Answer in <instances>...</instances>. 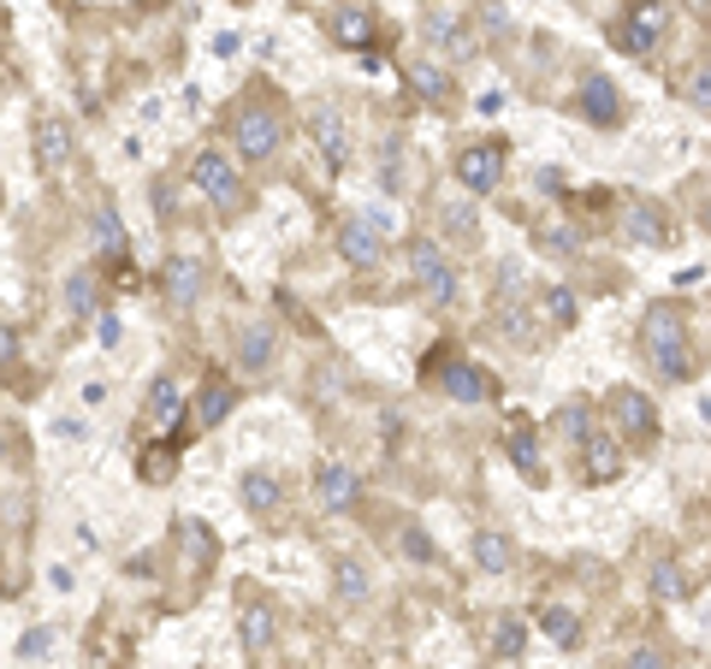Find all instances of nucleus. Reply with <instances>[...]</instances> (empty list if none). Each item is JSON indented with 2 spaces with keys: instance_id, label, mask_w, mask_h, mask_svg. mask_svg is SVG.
I'll return each instance as SVG.
<instances>
[{
  "instance_id": "obj_1",
  "label": "nucleus",
  "mask_w": 711,
  "mask_h": 669,
  "mask_svg": "<svg viewBox=\"0 0 711 669\" xmlns=\"http://www.w3.org/2000/svg\"><path fill=\"white\" fill-rule=\"evenodd\" d=\"M646 350L670 380H688V332H681V314L670 302H658V309L646 314Z\"/></svg>"
},
{
  "instance_id": "obj_2",
  "label": "nucleus",
  "mask_w": 711,
  "mask_h": 669,
  "mask_svg": "<svg viewBox=\"0 0 711 669\" xmlns=\"http://www.w3.org/2000/svg\"><path fill=\"white\" fill-rule=\"evenodd\" d=\"M231 130H238V149L250 154V160H267L273 149H279V137H285V119H279V107H261V101H250Z\"/></svg>"
},
{
  "instance_id": "obj_3",
  "label": "nucleus",
  "mask_w": 711,
  "mask_h": 669,
  "mask_svg": "<svg viewBox=\"0 0 711 669\" xmlns=\"http://www.w3.org/2000/svg\"><path fill=\"white\" fill-rule=\"evenodd\" d=\"M498 172H504V149H498V142H474V149L457 154V178H462V191H474V196L492 191Z\"/></svg>"
},
{
  "instance_id": "obj_4",
  "label": "nucleus",
  "mask_w": 711,
  "mask_h": 669,
  "mask_svg": "<svg viewBox=\"0 0 711 669\" xmlns=\"http://www.w3.org/2000/svg\"><path fill=\"white\" fill-rule=\"evenodd\" d=\"M664 24H670V7H664V0H641V7H634V19L617 31V42L629 54H646V48H658Z\"/></svg>"
},
{
  "instance_id": "obj_5",
  "label": "nucleus",
  "mask_w": 711,
  "mask_h": 669,
  "mask_svg": "<svg viewBox=\"0 0 711 669\" xmlns=\"http://www.w3.org/2000/svg\"><path fill=\"white\" fill-rule=\"evenodd\" d=\"M611 415H617V427L629 432V439H641V445H652V432H658V410H652L641 391H617Z\"/></svg>"
},
{
  "instance_id": "obj_6",
  "label": "nucleus",
  "mask_w": 711,
  "mask_h": 669,
  "mask_svg": "<svg viewBox=\"0 0 711 669\" xmlns=\"http://www.w3.org/2000/svg\"><path fill=\"white\" fill-rule=\"evenodd\" d=\"M410 267H415V279L427 285L433 302H451V297H457V279H451V267L439 261V250H433V243H415V250H410Z\"/></svg>"
},
{
  "instance_id": "obj_7",
  "label": "nucleus",
  "mask_w": 711,
  "mask_h": 669,
  "mask_svg": "<svg viewBox=\"0 0 711 669\" xmlns=\"http://www.w3.org/2000/svg\"><path fill=\"white\" fill-rule=\"evenodd\" d=\"M196 191L202 196H214V201H226V208H231V201H238V172H231V160L226 154H196Z\"/></svg>"
},
{
  "instance_id": "obj_8",
  "label": "nucleus",
  "mask_w": 711,
  "mask_h": 669,
  "mask_svg": "<svg viewBox=\"0 0 711 669\" xmlns=\"http://www.w3.org/2000/svg\"><path fill=\"white\" fill-rule=\"evenodd\" d=\"M202 285H208V267L202 261H191V255H179V261H167V273H161V290L179 309H191V302L202 297Z\"/></svg>"
},
{
  "instance_id": "obj_9",
  "label": "nucleus",
  "mask_w": 711,
  "mask_h": 669,
  "mask_svg": "<svg viewBox=\"0 0 711 669\" xmlns=\"http://www.w3.org/2000/svg\"><path fill=\"white\" fill-rule=\"evenodd\" d=\"M179 410H184V391H179V380H161L149 391V410H142V427L149 432H167L172 420H179Z\"/></svg>"
},
{
  "instance_id": "obj_10",
  "label": "nucleus",
  "mask_w": 711,
  "mask_h": 669,
  "mask_svg": "<svg viewBox=\"0 0 711 669\" xmlns=\"http://www.w3.org/2000/svg\"><path fill=\"white\" fill-rule=\"evenodd\" d=\"M445 391H451L457 403H486V397H492L486 373L469 368V361H451V368H445Z\"/></svg>"
},
{
  "instance_id": "obj_11",
  "label": "nucleus",
  "mask_w": 711,
  "mask_h": 669,
  "mask_svg": "<svg viewBox=\"0 0 711 669\" xmlns=\"http://www.w3.org/2000/svg\"><path fill=\"white\" fill-rule=\"evenodd\" d=\"M582 107H587L593 125H617V119H622V101H617V90H611V78H587Z\"/></svg>"
},
{
  "instance_id": "obj_12",
  "label": "nucleus",
  "mask_w": 711,
  "mask_h": 669,
  "mask_svg": "<svg viewBox=\"0 0 711 669\" xmlns=\"http://www.w3.org/2000/svg\"><path fill=\"white\" fill-rule=\"evenodd\" d=\"M587 474L593 480H617L622 474V450H617L611 432H593L587 439Z\"/></svg>"
},
{
  "instance_id": "obj_13",
  "label": "nucleus",
  "mask_w": 711,
  "mask_h": 669,
  "mask_svg": "<svg viewBox=\"0 0 711 669\" xmlns=\"http://www.w3.org/2000/svg\"><path fill=\"white\" fill-rule=\"evenodd\" d=\"M60 160H66V125L60 119H42L36 125V166L42 172H60Z\"/></svg>"
},
{
  "instance_id": "obj_14",
  "label": "nucleus",
  "mask_w": 711,
  "mask_h": 669,
  "mask_svg": "<svg viewBox=\"0 0 711 669\" xmlns=\"http://www.w3.org/2000/svg\"><path fill=\"white\" fill-rule=\"evenodd\" d=\"M332 36L344 42V48H368V36H374V19L362 7H344V12H332Z\"/></svg>"
},
{
  "instance_id": "obj_15",
  "label": "nucleus",
  "mask_w": 711,
  "mask_h": 669,
  "mask_svg": "<svg viewBox=\"0 0 711 669\" xmlns=\"http://www.w3.org/2000/svg\"><path fill=\"white\" fill-rule=\"evenodd\" d=\"M344 255H351L356 267H374V261H380V238H374L368 220H356L351 231H344Z\"/></svg>"
},
{
  "instance_id": "obj_16",
  "label": "nucleus",
  "mask_w": 711,
  "mask_h": 669,
  "mask_svg": "<svg viewBox=\"0 0 711 669\" xmlns=\"http://www.w3.org/2000/svg\"><path fill=\"white\" fill-rule=\"evenodd\" d=\"M231 403H238V391H231V385H208V391L196 397V427H214V420H226Z\"/></svg>"
},
{
  "instance_id": "obj_17",
  "label": "nucleus",
  "mask_w": 711,
  "mask_h": 669,
  "mask_svg": "<svg viewBox=\"0 0 711 669\" xmlns=\"http://www.w3.org/2000/svg\"><path fill=\"white\" fill-rule=\"evenodd\" d=\"M629 231L641 243H670V226H664V214L652 208V201H641V208H629Z\"/></svg>"
},
{
  "instance_id": "obj_18",
  "label": "nucleus",
  "mask_w": 711,
  "mask_h": 669,
  "mask_svg": "<svg viewBox=\"0 0 711 669\" xmlns=\"http://www.w3.org/2000/svg\"><path fill=\"white\" fill-rule=\"evenodd\" d=\"M427 36L439 42V48H451L457 60H469V54H474V42L462 36V24H451V19H445V12H433V19H427Z\"/></svg>"
},
{
  "instance_id": "obj_19",
  "label": "nucleus",
  "mask_w": 711,
  "mask_h": 669,
  "mask_svg": "<svg viewBox=\"0 0 711 669\" xmlns=\"http://www.w3.org/2000/svg\"><path fill=\"white\" fill-rule=\"evenodd\" d=\"M314 130H321L326 160L339 166V160H344V119H339V107H321V113H314Z\"/></svg>"
},
{
  "instance_id": "obj_20",
  "label": "nucleus",
  "mask_w": 711,
  "mask_h": 669,
  "mask_svg": "<svg viewBox=\"0 0 711 669\" xmlns=\"http://www.w3.org/2000/svg\"><path fill=\"white\" fill-rule=\"evenodd\" d=\"M474 557H481L486 575H504L516 551H511V540H498V533H481V540H474Z\"/></svg>"
},
{
  "instance_id": "obj_21",
  "label": "nucleus",
  "mask_w": 711,
  "mask_h": 669,
  "mask_svg": "<svg viewBox=\"0 0 711 669\" xmlns=\"http://www.w3.org/2000/svg\"><path fill=\"white\" fill-rule=\"evenodd\" d=\"M403 78H410L427 101H451V95H457V90H451V78H445V71H433V66H410Z\"/></svg>"
},
{
  "instance_id": "obj_22",
  "label": "nucleus",
  "mask_w": 711,
  "mask_h": 669,
  "mask_svg": "<svg viewBox=\"0 0 711 669\" xmlns=\"http://www.w3.org/2000/svg\"><path fill=\"white\" fill-rule=\"evenodd\" d=\"M321 498L332 504V510H344V504L356 498V474H351V469H326V474H321Z\"/></svg>"
},
{
  "instance_id": "obj_23",
  "label": "nucleus",
  "mask_w": 711,
  "mask_h": 669,
  "mask_svg": "<svg viewBox=\"0 0 711 669\" xmlns=\"http://www.w3.org/2000/svg\"><path fill=\"white\" fill-rule=\"evenodd\" d=\"M511 457L521 462V474H528V480H540V457H534V427H528V420H516V427H511Z\"/></svg>"
},
{
  "instance_id": "obj_24",
  "label": "nucleus",
  "mask_w": 711,
  "mask_h": 669,
  "mask_svg": "<svg viewBox=\"0 0 711 669\" xmlns=\"http://www.w3.org/2000/svg\"><path fill=\"white\" fill-rule=\"evenodd\" d=\"M243 504H250V510H273V504H279V480H273V474H250V480H243Z\"/></svg>"
},
{
  "instance_id": "obj_25",
  "label": "nucleus",
  "mask_w": 711,
  "mask_h": 669,
  "mask_svg": "<svg viewBox=\"0 0 711 669\" xmlns=\"http://www.w3.org/2000/svg\"><path fill=\"white\" fill-rule=\"evenodd\" d=\"M540 628H546L551 639H558V646H575V634H582V628H575V610H563V604H551V610H546Z\"/></svg>"
},
{
  "instance_id": "obj_26",
  "label": "nucleus",
  "mask_w": 711,
  "mask_h": 669,
  "mask_svg": "<svg viewBox=\"0 0 711 669\" xmlns=\"http://www.w3.org/2000/svg\"><path fill=\"white\" fill-rule=\"evenodd\" d=\"M681 95H688L693 107H706V113H711V66H693L688 78H681Z\"/></svg>"
},
{
  "instance_id": "obj_27",
  "label": "nucleus",
  "mask_w": 711,
  "mask_h": 669,
  "mask_svg": "<svg viewBox=\"0 0 711 669\" xmlns=\"http://www.w3.org/2000/svg\"><path fill=\"white\" fill-rule=\"evenodd\" d=\"M492 646H498V658H521V622L504 616L498 628H492Z\"/></svg>"
},
{
  "instance_id": "obj_28",
  "label": "nucleus",
  "mask_w": 711,
  "mask_h": 669,
  "mask_svg": "<svg viewBox=\"0 0 711 669\" xmlns=\"http://www.w3.org/2000/svg\"><path fill=\"white\" fill-rule=\"evenodd\" d=\"M142 480H172V469H179V457H172V450H142Z\"/></svg>"
},
{
  "instance_id": "obj_29",
  "label": "nucleus",
  "mask_w": 711,
  "mask_h": 669,
  "mask_svg": "<svg viewBox=\"0 0 711 669\" xmlns=\"http://www.w3.org/2000/svg\"><path fill=\"white\" fill-rule=\"evenodd\" d=\"M267 356H273V338L267 332H250L243 338V368H267Z\"/></svg>"
},
{
  "instance_id": "obj_30",
  "label": "nucleus",
  "mask_w": 711,
  "mask_h": 669,
  "mask_svg": "<svg viewBox=\"0 0 711 669\" xmlns=\"http://www.w3.org/2000/svg\"><path fill=\"white\" fill-rule=\"evenodd\" d=\"M95 231H101V250H107V255H125V226L113 220V214H101Z\"/></svg>"
},
{
  "instance_id": "obj_31",
  "label": "nucleus",
  "mask_w": 711,
  "mask_h": 669,
  "mask_svg": "<svg viewBox=\"0 0 711 669\" xmlns=\"http://www.w3.org/2000/svg\"><path fill=\"white\" fill-rule=\"evenodd\" d=\"M90 285H95V279H71V285H66V309H71V314H90V309H95V290H90Z\"/></svg>"
},
{
  "instance_id": "obj_32",
  "label": "nucleus",
  "mask_w": 711,
  "mask_h": 669,
  "mask_svg": "<svg viewBox=\"0 0 711 669\" xmlns=\"http://www.w3.org/2000/svg\"><path fill=\"white\" fill-rule=\"evenodd\" d=\"M243 639H250V651L273 639V616H267V610H250V622H243Z\"/></svg>"
},
{
  "instance_id": "obj_33",
  "label": "nucleus",
  "mask_w": 711,
  "mask_h": 669,
  "mask_svg": "<svg viewBox=\"0 0 711 669\" xmlns=\"http://www.w3.org/2000/svg\"><path fill=\"white\" fill-rule=\"evenodd\" d=\"M652 592H658V599H676V592H681L676 563H658V569H652Z\"/></svg>"
},
{
  "instance_id": "obj_34",
  "label": "nucleus",
  "mask_w": 711,
  "mask_h": 669,
  "mask_svg": "<svg viewBox=\"0 0 711 669\" xmlns=\"http://www.w3.org/2000/svg\"><path fill=\"white\" fill-rule=\"evenodd\" d=\"M48 651H54V634L48 628H31V634L19 639V658H48Z\"/></svg>"
},
{
  "instance_id": "obj_35",
  "label": "nucleus",
  "mask_w": 711,
  "mask_h": 669,
  "mask_svg": "<svg viewBox=\"0 0 711 669\" xmlns=\"http://www.w3.org/2000/svg\"><path fill=\"white\" fill-rule=\"evenodd\" d=\"M339 592H344V599H362V592H368V575H362L356 563H344V569H339Z\"/></svg>"
},
{
  "instance_id": "obj_36",
  "label": "nucleus",
  "mask_w": 711,
  "mask_h": 669,
  "mask_svg": "<svg viewBox=\"0 0 711 669\" xmlns=\"http://www.w3.org/2000/svg\"><path fill=\"white\" fill-rule=\"evenodd\" d=\"M546 309H551V320H558V326H570V320H575V302L563 297V290H551V297H546Z\"/></svg>"
},
{
  "instance_id": "obj_37",
  "label": "nucleus",
  "mask_w": 711,
  "mask_h": 669,
  "mask_svg": "<svg viewBox=\"0 0 711 669\" xmlns=\"http://www.w3.org/2000/svg\"><path fill=\"white\" fill-rule=\"evenodd\" d=\"M629 669H664V658H658V651H634Z\"/></svg>"
},
{
  "instance_id": "obj_38",
  "label": "nucleus",
  "mask_w": 711,
  "mask_h": 669,
  "mask_svg": "<svg viewBox=\"0 0 711 669\" xmlns=\"http://www.w3.org/2000/svg\"><path fill=\"white\" fill-rule=\"evenodd\" d=\"M706 220H711V208H706Z\"/></svg>"
},
{
  "instance_id": "obj_39",
  "label": "nucleus",
  "mask_w": 711,
  "mask_h": 669,
  "mask_svg": "<svg viewBox=\"0 0 711 669\" xmlns=\"http://www.w3.org/2000/svg\"><path fill=\"white\" fill-rule=\"evenodd\" d=\"M238 7H243V0H238Z\"/></svg>"
}]
</instances>
